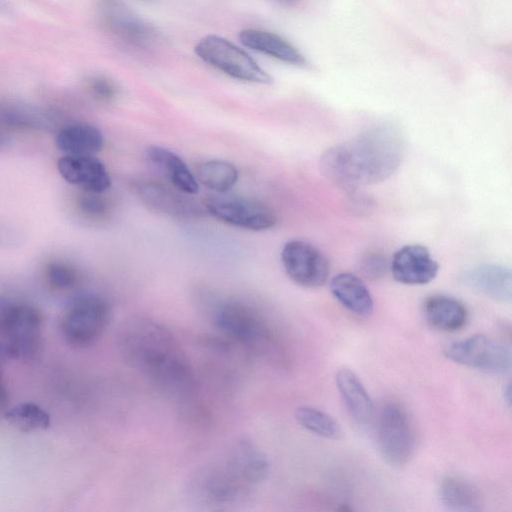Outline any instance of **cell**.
Wrapping results in <instances>:
<instances>
[{
    "label": "cell",
    "instance_id": "22",
    "mask_svg": "<svg viewBox=\"0 0 512 512\" xmlns=\"http://www.w3.org/2000/svg\"><path fill=\"white\" fill-rule=\"evenodd\" d=\"M423 308L427 322L441 331H458L468 320L466 307L459 300L449 296H430L425 300Z\"/></svg>",
    "mask_w": 512,
    "mask_h": 512
},
{
    "label": "cell",
    "instance_id": "14",
    "mask_svg": "<svg viewBox=\"0 0 512 512\" xmlns=\"http://www.w3.org/2000/svg\"><path fill=\"white\" fill-rule=\"evenodd\" d=\"M57 169L67 183L81 190L104 193L111 187L109 172L95 155H64Z\"/></svg>",
    "mask_w": 512,
    "mask_h": 512
},
{
    "label": "cell",
    "instance_id": "15",
    "mask_svg": "<svg viewBox=\"0 0 512 512\" xmlns=\"http://www.w3.org/2000/svg\"><path fill=\"white\" fill-rule=\"evenodd\" d=\"M390 269L394 279L402 284L423 285L436 277L439 265L426 247L413 244L394 253Z\"/></svg>",
    "mask_w": 512,
    "mask_h": 512
},
{
    "label": "cell",
    "instance_id": "5",
    "mask_svg": "<svg viewBox=\"0 0 512 512\" xmlns=\"http://www.w3.org/2000/svg\"><path fill=\"white\" fill-rule=\"evenodd\" d=\"M43 318L34 305L0 296V342L10 359L32 360L41 351Z\"/></svg>",
    "mask_w": 512,
    "mask_h": 512
},
{
    "label": "cell",
    "instance_id": "13",
    "mask_svg": "<svg viewBox=\"0 0 512 512\" xmlns=\"http://www.w3.org/2000/svg\"><path fill=\"white\" fill-rule=\"evenodd\" d=\"M139 199L150 209L176 218H194L203 210L190 195L172 190L151 180H140L134 184Z\"/></svg>",
    "mask_w": 512,
    "mask_h": 512
},
{
    "label": "cell",
    "instance_id": "12",
    "mask_svg": "<svg viewBox=\"0 0 512 512\" xmlns=\"http://www.w3.org/2000/svg\"><path fill=\"white\" fill-rule=\"evenodd\" d=\"M103 25L127 44L146 47L157 39L155 29L117 0H104L100 6Z\"/></svg>",
    "mask_w": 512,
    "mask_h": 512
},
{
    "label": "cell",
    "instance_id": "27",
    "mask_svg": "<svg viewBox=\"0 0 512 512\" xmlns=\"http://www.w3.org/2000/svg\"><path fill=\"white\" fill-rule=\"evenodd\" d=\"M103 193L82 190L77 198V209L90 220H103L110 212V203Z\"/></svg>",
    "mask_w": 512,
    "mask_h": 512
},
{
    "label": "cell",
    "instance_id": "3",
    "mask_svg": "<svg viewBox=\"0 0 512 512\" xmlns=\"http://www.w3.org/2000/svg\"><path fill=\"white\" fill-rule=\"evenodd\" d=\"M268 470L269 462L262 450L252 440L241 437L222 458L196 472L192 489L209 504H232L263 481Z\"/></svg>",
    "mask_w": 512,
    "mask_h": 512
},
{
    "label": "cell",
    "instance_id": "4",
    "mask_svg": "<svg viewBox=\"0 0 512 512\" xmlns=\"http://www.w3.org/2000/svg\"><path fill=\"white\" fill-rule=\"evenodd\" d=\"M207 316L214 329L232 343L261 358H281L283 350L276 328L251 304L217 299L209 305Z\"/></svg>",
    "mask_w": 512,
    "mask_h": 512
},
{
    "label": "cell",
    "instance_id": "30",
    "mask_svg": "<svg viewBox=\"0 0 512 512\" xmlns=\"http://www.w3.org/2000/svg\"><path fill=\"white\" fill-rule=\"evenodd\" d=\"M388 268L387 260L383 255L372 253L367 255L361 263V271L371 280L382 277Z\"/></svg>",
    "mask_w": 512,
    "mask_h": 512
},
{
    "label": "cell",
    "instance_id": "7",
    "mask_svg": "<svg viewBox=\"0 0 512 512\" xmlns=\"http://www.w3.org/2000/svg\"><path fill=\"white\" fill-rule=\"evenodd\" d=\"M194 51L204 62L232 78L258 84L272 81L248 53L223 37L205 36L196 44Z\"/></svg>",
    "mask_w": 512,
    "mask_h": 512
},
{
    "label": "cell",
    "instance_id": "9",
    "mask_svg": "<svg viewBox=\"0 0 512 512\" xmlns=\"http://www.w3.org/2000/svg\"><path fill=\"white\" fill-rule=\"evenodd\" d=\"M204 208L218 221L249 231H266L277 222V217L269 206L250 198L226 193L208 197Z\"/></svg>",
    "mask_w": 512,
    "mask_h": 512
},
{
    "label": "cell",
    "instance_id": "26",
    "mask_svg": "<svg viewBox=\"0 0 512 512\" xmlns=\"http://www.w3.org/2000/svg\"><path fill=\"white\" fill-rule=\"evenodd\" d=\"M6 420L22 432L47 429L49 414L39 405L31 402L20 403L5 412Z\"/></svg>",
    "mask_w": 512,
    "mask_h": 512
},
{
    "label": "cell",
    "instance_id": "24",
    "mask_svg": "<svg viewBox=\"0 0 512 512\" xmlns=\"http://www.w3.org/2000/svg\"><path fill=\"white\" fill-rule=\"evenodd\" d=\"M238 169L230 162L211 159L201 163L196 172V179L217 194L227 193L237 183Z\"/></svg>",
    "mask_w": 512,
    "mask_h": 512
},
{
    "label": "cell",
    "instance_id": "6",
    "mask_svg": "<svg viewBox=\"0 0 512 512\" xmlns=\"http://www.w3.org/2000/svg\"><path fill=\"white\" fill-rule=\"evenodd\" d=\"M111 318V307L101 295L89 293L77 297L68 307L61 323L68 344L86 348L104 333Z\"/></svg>",
    "mask_w": 512,
    "mask_h": 512
},
{
    "label": "cell",
    "instance_id": "10",
    "mask_svg": "<svg viewBox=\"0 0 512 512\" xmlns=\"http://www.w3.org/2000/svg\"><path fill=\"white\" fill-rule=\"evenodd\" d=\"M445 356L451 361L490 374H503L511 368L510 349L498 340L477 334L449 345Z\"/></svg>",
    "mask_w": 512,
    "mask_h": 512
},
{
    "label": "cell",
    "instance_id": "33",
    "mask_svg": "<svg viewBox=\"0 0 512 512\" xmlns=\"http://www.w3.org/2000/svg\"><path fill=\"white\" fill-rule=\"evenodd\" d=\"M9 135L0 128V150L7 147L10 143Z\"/></svg>",
    "mask_w": 512,
    "mask_h": 512
},
{
    "label": "cell",
    "instance_id": "34",
    "mask_svg": "<svg viewBox=\"0 0 512 512\" xmlns=\"http://www.w3.org/2000/svg\"><path fill=\"white\" fill-rule=\"evenodd\" d=\"M504 398L507 401L508 405L510 406V403H511V386H510V383H508V385L504 389Z\"/></svg>",
    "mask_w": 512,
    "mask_h": 512
},
{
    "label": "cell",
    "instance_id": "11",
    "mask_svg": "<svg viewBox=\"0 0 512 512\" xmlns=\"http://www.w3.org/2000/svg\"><path fill=\"white\" fill-rule=\"evenodd\" d=\"M281 262L288 277L301 287L318 288L328 281L329 261L310 243L288 241L281 250Z\"/></svg>",
    "mask_w": 512,
    "mask_h": 512
},
{
    "label": "cell",
    "instance_id": "20",
    "mask_svg": "<svg viewBox=\"0 0 512 512\" xmlns=\"http://www.w3.org/2000/svg\"><path fill=\"white\" fill-rule=\"evenodd\" d=\"M335 379L339 394L351 417L359 424L370 423L373 402L357 375L348 368H342Z\"/></svg>",
    "mask_w": 512,
    "mask_h": 512
},
{
    "label": "cell",
    "instance_id": "19",
    "mask_svg": "<svg viewBox=\"0 0 512 512\" xmlns=\"http://www.w3.org/2000/svg\"><path fill=\"white\" fill-rule=\"evenodd\" d=\"M330 290L338 302L351 313L367 317L372 314L374 302L365 283L352 273H340L330 281Z\"/></svg>",
    "mask_w": 512,
    "mask_h": 512
},
{
    "label": "cell",
    "instance_id": "31",
    "mask_svg": "<svg viewBox=\"0 0 512 512\" xmlns=\"http://www.w3.org/2000/svg\"><path fill=\"white\" fill-rule=\"evenodd\" d=\"M9 404V393L4 385L2 379H0V413L3 412Z\"/></svg>",
    "mask_w": 512,
    "mask_h": 512
},
{
    "label": "cell",
    "instance_id": "2",
    "mask_svg": "<svg viewBox=\"0 0 512 512\" xmlns=\"http://www.w3.org/2000/svg\"><path fill=\"white\" fill-rule=\"evenodd\" d=\"M404 139L390 124L366 129L354 139L327 149L320 159L324 176L348 191L379 183L399 167Z\"/></svg>",
    "mask_w": 512,
    "mask_h": 512
},
{
    "label": "cell",
    "instance_id": "8",
    "mask_svg": "<svg viewBox=\"0 0 512 512\" xmlns=\"http://www.w3.org/2000/svg\"><path fill=\"white\" fill-rule=\"evenodd\" d=\"M378 447L383 459L394 467L407 464L416 450V432L406 410L396 403L386 404L380 413Z\"/></svg>",
    "mask_w": 512,
    "mask_h": 512
},
{
    "label": "cell",
    "instance_id": "16",
    "mask_svg": "<svg viewBox=\"0 0 512 512\" xmlns=\"http://www.w3.org/2000/svg\"><path fill=\"white\" fill-rule=\"evenodd\" d=\"M462 281L474 291L501 303L512 299V274L508 267L499 264H480L468 269Z\"/></svg>",
    "mask_w": 512,
    "mask_h": 512
},
{
    "label": "cell",
    "instance_id": "23",
    "mask_svg": "<svg viewBox=\"0 0 512 512\" xmlns=\"http://www.w3.org/2000/svg\"><path fill=\"white\" fill-rule=\"evenodd\" d=\"M439 498L442 505L450 511H478L482 505V497L477 487L458 476H447L441 481Z\"/></svg>",
    "mask_w": 512,
    "mask_h": 512
},
{
    "label": "cell",
    "instance_id": "18",
    "mask_svg": "<svg viewBox=\"0 0 512 512\" xmlns=\"http://www.w3.org/2000/svg\"><path fill=\"white\" fill-rule=\"evenodd\" d=\"M55 143L64 155H96L104 146V137L96 126L76 122L62 127L56 135Z\"/></svg>",
    "mask_w": 512,
    "mask_h": 512
},
{
    "label": "cell",
    "instance_id": "1",
    "mask_svg": "<svg viewBox=\"0 0 512 512\" xmlns=\"http://www.w3.org/2000/svg\"><path fill=\"white\" fill-rule=\"evenodd\" d=\"M117 347L124 362L157 389L179 400L196 389L191 362L172 332L147 317H132L120 326Z\"/></svg>",
    "mask_w": 512,
    "mask_h": 512
},
{
    "label": "cell",
    "instance_id": "21",
    "mask_svg": "<svg viewBox=\"0 0 512 512\" xmlns=\"http://www.w3.org/2000/svg\"><path fill=\"white\" fill-rule=\"evenodd\" d=\"M239 39L244 46L282 62L297 66L306 62L293 45L277 34L250 28L242 30Z\"/></svg>",
    "mask_w": 512,
    "mask_h": 512
},
{
    "label": "cell",
    "instance_id": "29",
    "mask_svg": "<svg viewBox=\"0 0 512 512\" xmlns=\"http://www.w3.org/2000/svg\"><path fill=\"white\" fill-rule=\"evenodd\" d=\"M90 94L101 101H111L117 95V87L110 79L101 75H93L86 81Z\"/></svg>",
    "mask_w": 512,
    "mask_h": 512
},
{
    "label": "cell",
    "instance_id": "25",
    "mask_svg": "<svg viewBox=\"0 0 512 512\" xmlns=\"http://www.w3.org/2000/svg\"><path fill=\"white\" fill-rule=\"evenodd\" d=\"M294 415L299 425L317 436L326 439L341 437L339 424L330 415L317 408L300 406L295 410Z\"/></svg>",
    "mask_w": 512,
    "mask_h": 512
},
{
    "label": "cell",
    "instance_id": "28",
    "mask_svg": "<svg viewBox=\"0 0 512 512\" xmlns=\"http://www.w3.org/2000/svg\"><path fill=\"white\" fill-rule=\"evenodd\" d=\"M48 283L60 290L73 288L78 282V271L71 264L63 261L49 262L45 268Z\"/></svg>",
    "mask_w": 512,
    "mask_h": 512
},
{
    "label": "cell",
    "instance_id": "17",
    "mask_svg": "<svg viewBox=\"0 0 512 512\" xmlns=\"http://www.w3.org/2000/svg\"><path fill=\"white\" fill-rule=\"evenodd\" d=\"M145 154L148 161L168 179L176 190L186 195H195L199 192L196 176L178 154L158 145L148 146Z\"/></svg>",
    "mask_w": 512,
    "mask_h": 512
},
{
    "label": "cell",
    "instance_id": "32",
    "mask_svg": "<svg viewBox=\"0 0 512 512\" xmlns=\"http://www.w3.org/2000/svg\"><path fill=\"white\" fill-rule=\"evenodd\" d=\"M9 359L10 357L5 345L0 342V379H2L3 368Z\"/></svg>",
    "mask_w": 512,
    "mask_h": 512
}]
</instances>
